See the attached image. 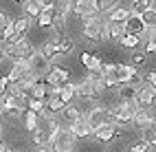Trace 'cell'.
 Listing matches in <instances>:
<instances>
[{
	"label": "cell",
	"mask_w": 156,
	"mask_h": 152,
	"mask_svg": "<svg viewBox=\"0 0 156 152\" xmlns=\"http://www.w3.org/2000/svg\"><path fill=\"white\" fill-rule=\"evenodd\" d=\"M24 110H27L24 101L11 93H7L0 99V115H5V117H20V115H24Z\"/></svg>",
	"instance_id": "obj_5"
},
{
	"label": "cell",
	"mask_w": 156,
	"mask_h": 152,
	"mask_svg": "<svg viewBox=\"0 0 156 152\" xmlns=\"http://www.w3.org/2000/svg\"><path fill=\"white\" fill-rule=\"evenodd\" d=\"M143 79H145V82L150 84V88H152V90H156V71H152V73H147V75H145Z\"/></svg>",
	"instance_id": "obj_43"
},
{
	"label": "cell",
	"mask_w": 156,
	"mask_h": 152,
	"mask_svg": "<svg viewBox=\"0 0 156 152\" xmlns=\"http://www.w3.org/2000/svg\"><path fill=\"white\" fill-rule=\"evenodd\" d=\"M42 5L37 2V0H29V2L24 5V16L29 18V20H37L40 16H42Z\"/></svg>",
	"instance_id": "obj_25"
},
{
	"label": "cell",
	"mask_w": 156,
	"mask_h": 152,
	"mask_svg": "<svg viewBox=\"0 0 156 152\" xmlns=\"http://www.w3.org/2000/svg\"><path fill=\"white\" fill-rule=\"evenodd\" d=\"M5 57V53H2V44H0V60H2Z\"/></svg>",
	"instance_id": "obj_50"
},
{
	"label": "cell",
	"mask_w": 156,
	"mask_h": 152,
	"mask_svg": "<svg viewBox=\"0 0 156 152\" xmlns=\"http://www.w3.org/2000/svg\"><path fill=\"white\" fill-rule=\"evenodd\" d=\"M62 101H64V104L68 106L70 104V101L73 99H75L77 95H75V86H73V84H66V86H62V90H59V95H57Z\"/></svg>",
	"instance_id": "obj_31"
},
{
	"label": "cell",
	"mask_w": 156,
	"mask_h": 152,
	"mask_svg": "<svg viewBox=\"0 0 156 152\" xmlns=\"http://www.w3.org/2000/svg\"><path fill=\"white\" fill-rule=\"evenodd\" d=\"M35 152H51V148H48V146H44V148H37Z\"/></svg>",
	"instance_id": "obj_47"
},
{
	"label": "cell",
	"mask_w": 156,
	"mask_h": 152,
	"mask_svg": "<svg viewBox=\"0 0 156 152\" xmlns=\"http://www.w3.org/2000/svg\"><path fill=\"white\" fill-rule=\"evenodd\" d=\"M75 135L70 132V128H64V126H59L55 132H53V137H51V143H48V148H51V152H73L75 150Z\"/></svg>",
	"instance_id": "obj_2"
},
{
	"label": "cell",
	"mask_w": 156,
	"mask_h": 152,
	"mask_svg": "<svg viewBox=\"0 0 156 152\" xmlns=\"http://www.w3.org/2000/svg\"><path fill=\"white\" fill-rule=\"evenodd\" d=\"M73 13H75L77 18H81L86 22V20H92V18H99L95 13V9H92L90 0H75L73 2Z\"/></svg>",
	"instance_id": "obj_13"
},
{
	"label": "cell",
	"mask_w": 156,
	"mask_h": 152,
	"mask_svg": "<svg viewBox=\"0 0 156 152\" xmlns=\"http://www.w3.org/2000/svg\"><path fill=\"white\" fill-rule=\"evenodd\" d=\"M9 24V18H7V13L5 11H0V35H2V31H5V27Z\"/></svg>",
	"instance_id": "obj_45"
},
{
	"label": "cell",
	"mask_w": 156,
	"mask_h": 152,
	"mask_svg": "<svg viewBox=\"0 0 156 152\" xmlns=\"http://www.w3.org/2000/svg\"><path fill=\"white\" fill-rule=\"evenodd\" d=\"M16 2H18V5H27V2H29V0H16Z\"/></svg>",
	"instance_id": "obj_49"
},
{
	"label": "cell",
	"mask_w": 156,
	"mask_h": 152,
	"mask_svg": "<svg viewBox=\"0 0 156 152\" xmlns=\"http://www.w3.org/2000/svg\"><path fill=\"white\" fill-rule=\"evenodd\" d=\"M24 106H27V110H33V113H37V115H40V113L44 110V106H46V104H42V101H37L35 97H29V99L24 101Z\"/></svg>",
	"instance_id": "obj_35"
},
{
	"label": "cell",
	"mask_w": 156,
	"mask_h": 152,
	"mask_svg": "<svg viewBox=\"0 0 156 152\" xmlns=\"http://www.w3.org/2000/svg\"><path fill=\"white\" fill-rule=\"evenodd\" d=\"M141 18H143V22H145V27H147V29H156V7L150 9L147 13H143Z\"/></svg>",
	"instance_id": "obj_36"
},
{
	"label": "cell",
	"mask_w": 156,
	"mask_h": 152,
	"mask_svg": "<svg viewBox=\"0 0 156 152\" xmlns=\"http://www.w3.org/2000/svg\"><path fill=\"white\" fill-rule=\"evenodd\" d=\"M40 5H42V9H53L55 7V0H37Z\"/></svg>",
	"instance_id": "obj_46"
},
{
	"label": "cell",
	"mask_w": 156,
	"mask_h": 152,
	"mask_svg": "<svg viewBox=\"0 0 156 152\" xmlns=\"http://www.w3.org/2000/svg\"><path fill=\"white\" fill-rule=\"evenodd\" d=\"M152 130H156V117H154V121H152V126H150Z\"/></svg>",
	"instance_id": "obj_48"
},
{
	"label": "cell",
	"mask_w": 156,
	"mask_h": 152,
	"mask_svg": "<svg viewBox=\"0 0 156 152\" xmlns=\"http://www.w3.org/2000/svg\"><path fill=\"white\" fill-rule=\"evenodd\" d=\"M103 22L99 18H92V20H86L84 22V38L88 42H101L103 40Z\"/></svg>",
	"instance_id": "obj_8"
},
{
	"label": "cell",
	"mask_w": 156,
	"mask_h": 152,
	"mask_svg": "<svg viewBox=\"0 0 156 152\" xmlns=\"http://www.w3.org/2000/svg\"><path fill=\"white\" fill-rule=\"evenodd\" d=\"M121 135V128H117L114 124H106V126H101L97 130H92V137H95L99 143H110V141H114Z\"/></svg>",
	"instance_id": "obj_10"
},
{
	"label": "cell",
	"mask_w": 156,
	"mask_h": 152,
	"mask_svg": "<svg viewBox=\"0 0 156 152\" xmlns=\"http://www.w3.org/2000/svg\"><path fill=\"white\" fill-rule=\"evenodd\" d=\"M143 51H145L147 55L156 53V40H145V46H143Z\"/></svg>",
	"instance_id": "obj_42"
},
{
	"label": "cell",
	"mask_w": 156,
	"mask_h": 152,
	"mask_svg": "<svg viewBox=\"0 0 156 152\" xmlns=\"http://www.w3.org/2000/svg\"><path fill=\"white\" fill-rule=\"evenodd\" d=\"M2 53L5 57H9L11 62H20V60H29L31 53H33V46H31V42L24 38V40H18V42H11L2 46Z\"/></svg>",
	"instance_id": "obj_4"
},
{
	"label": "cell",
	"mask_w": 156,
	"mask_h": 152,
	"mask_svg": "<svg viewBox=\"0 0 156 152\" xmlns=\"http://www.w3.org/2000/svg\"><path fill=\"white\" fill-rule=\"evenodd\" d=\"M37 124H40V115L33 113V110H24V128L29 130V132H35Z\"/></svg>",
	"instance_id": "obj_29"
},
{
	"label": "cell",
	"mask_w": 156,
	"mask_h": 152,
	"mask_svg": "<svg viewBox=\"0 0 156 152\" xmlns=\"http://www.w3.org/2000/svg\"><path fill=\"white\" fill-rule=\"evenodd\" d=\"M119 88V82L114 79L112 75H103V84H101V90H114Z\"/></svg>",
	"instance_id": "obj_39"
},
{
	"label": "cell",
	"mask_w": 156,
	"mask_h": 152,
	"mask_svg": "<svg viewBox=\"0 0 156 152\" xmlns=\"http://www.w3.org/2000/svg\"><path fill=\"white\" fill-rule=\"evenodd\" d=\"M57 44H59V55H62V57H66V55L73 53V49H75V40L64 35V38H59V40H57Z\"/></svg>",
	"instance_id": "obj_30"
},
{
	"label": "cell",
	"mask_w": 156,
	"mask_h": 152,
	"mask_svg": "<svg viewBox=\"0 0 156 152\" xmlns=\"http://www.w3.org/2000/svg\"><path fill=\"white\" fill-rule=\"evenodd\" d=\"M46 108H48L51 113L55 115V113H62V110L66 108V104H64V101H62L59 97H51V99L46 101Z\"/></svg>",
	"instance_id": "obj_33"
},
{
	"label": "cell",
	"mask_w": 156,
	"mask_h": 152,
	"mask_svg": "<svg viewBox=\"0 0 156 152\" xmlns=\"http://www.w3.org/2000/svg\"><path fill=\"white\" fill-rule=\"evenodd\" d=\"M68 128H70V132L75 135V139H86V137H90V135H92V128L88 126L86 117H81L79 121H75V124L68 126Z\"/></svg>",
	"instance_id": "obj_18"
},
{
	"label": "cell",
	"mask_w": 156,
	"mask_h": 152,
	"mask_svg": "<svg viewBox=\"0 0 156 152\" xmlns=\"http://www.w3.org/2000/svg\"><path fill=\"white\" fill-rule=\"evenodd\" d=\"M31 97H35L37 101H42V104H46V101L51 99V84L46 82L44 77H40L37 82L33 84V88H31Z\"/></svg>",
	"instance_id": "obj_15"
},
{
	"label": "cell",
	"mask_w": 156,
	"mask_h": 152,
	"mask_svg": "<svg viewBox=\"0 0 156 152\" xmlns=\"http://www.w3.org/2000/svg\"><path fill=\"white\" fill-rule=\"evenodd\" d=\"M101 62H103L101 57L88 53V51L81 53V64H84V68H88V71H101Z\"/></svg>",
	"instance_id": "obj_24"
},
{
	"label": "cell",
	"mask_w": 156,
	"mask_h": 152,
	"mask_svg": "<svg viewBox=\"0 0 156 152\" xmlns=\"http://www.w3.org/2000/svg\"><path fill=\"white\" fill-rule=\"evenodd\" d=\"M13 68H18L20 73H29L31 64H29V60H20V62H13Z\"/></svg>",
	"instance_id": "obj_41"
},
{
	"label": "cell",
	"mask_w": 156,
	"mask_h": 152,
	"mask_svg": "<svg viewBox=\"0 0 156 152\" xmlns=\"http://www.w3.org/2000/svg\"><path fill=\"white\" fill-rule=\"evenodd\" d=\"M143 132V141L147 143L150 148H156V130H152V128H145V130H141Z\"/></svg>",
	"instance_id": "obj_37"
},
{
	"label": "cell",
	"mask_w": 156,
	"mask_h": 152,
	"mask_svg": "<svg viewBox=\"0 0 156 152\" xmlns=\"http://www.w3.org/2000/svg\"><path fill=\"white\" fill-rule=\"evenodd\" d=\"M84 117H86V121H88V126H90L92 130H97V128H101V126L110 124V108L95 106V108H90Z\"/></svg>",
	"instance_id": "obj_6"
},
{
	"label": "cell",
	"mask_w": 156,
	"mask_h": 152,
	"mask_svg": "<svg viewBox=\"0 0 156 152\" xmlns=\"http://www.w3.org/2000/svg\"><path fill=\"white\" fill-rule=\"evenodd\" d=\"M150 150H152V148H150V146H147V143H145V141L141 139V141H136V143H132L128 152H150Z\"/></svg>",
	"instance_id": "obj_40"
},
{
	"label": "cell",
	"mask_w": 156,
	"mask_h": 152,
	"mask_svg": "<svg viewBox=\"0 0 156 152\" xmlns=\"http://www.w3.org/2000/svg\"><path fill=\"white\" fill-rule=\"evenodd\" d=\"M154 99H156V90H152V88L147 86V88H139V93H136V99H134V104H136L139 108L150 110V108H152V104H154Z\"/></svg>",
	"instance_id": "obj_16"
},
{
	"label": "cell",
	"mask_w": 156,
	"mask_h": 152,
	"mask_svg": "<svg viewBox=\"0 0 156 152\" xmlns=\"http://www.w3.org/2000/svg\"><path fill=\"white\" fill-rule=\"evenodd\" d=\"M136 93H139L136 86H130V84H121L119 86V99L121 101H134L136 99Z\"/></svg>",
	"instance_id": "obj_27"
},
{
	"label": "cell",
	"mask_w": 156,
	"mask_h": 152,
	"mask_svg": "<svg viewBox=\"0 0 156 152\" xmlns=\"http://www.w3.org/2000/svg\"><path fill=\"white\" fill-rule=\"evenodd\" d=\"M29 64H31V71H33V73H37V75L48 73V71H51V62H48L42 53H40V51H33V53H31Z\"/></svg>",
	"instance_id": "obj_14"
},
{
	"label": "cell",
	"mask_w": 156,
	"mask_h": 152,
	"mask_svg": "<svg viewBox=\"0 0 156 152\" xmlns=\"http://www.w3.org/2000/svg\"><path fill=\"white\" fill-rule=\"evenodd\" d=\"M90 5H92V9H95V13L99 16V13H110L112 9H117L119 7V0H90Z\"/></svg>",
	"instance_id": "obj_20"
},
{
	"label": "cell",
	"mask_w": 156,
	"mask_h": 152,
	"mask_svg": "<svg viewBox=\"0 0 156 152\" xmlns=\"http://www.w3.org/2000/svg\"><path fill=\"white\" fill-rule=\"evenodd\" d=\"M136 110H139V106L134 104V101H121V104H117L114 108H110V124H114L117 128H123V126L132 124Z\"/></svg>",
	"instance_id": "obj_1"
},
{
	"label": "cell",
	"mask_w": 156,
	"mask_h": 152,
	"mask_svg": "<svg viewBox=\"0 0 156 152\" xmlns=\"http://www.w3.org/2000/svg\"><path fill=\"white\" fill-rule=\"evenodd\" d=\"M130 16H132L130 9H126V7H117V9H112V11L108 13L106 20H110V22H119V24H126V20H128Z\"/></svg>",
	"instance_id": "obj_22"
},
{
	"label": "cell",
	"mask_w": 156,
	"mask_h": 152,
	"mask_svg": "<svg viewBox=\"0 0 156 152\" xmlns=\"http://www.w3.org/2000/svg\"><path fill=\"white\" fill-rule=\"evenodd\" d=\"M150 9H154V0H132L130 11L136 13V16H143V13H147Z\"/></svg>",
	"instance_id": "obj_26"
},
{
	"label": "cell",
	"mask_w": 156,
	"mask_h": 152,
	"mask_svg": "<svg viewBox=\"0 0 156 152\" xmlns=\"http://www.w3.org/2000/svg\"><path fill=\"white\" fill-rule=\"evenodd\" d=\"M130 60H132V66H143L147 62V53H145V51H134Z\"/></svg>",
	"instance_id": "obj_38"
},
{
	"label": "cell",
	"mask_w": 156,
	"mask_h": 152,
	"mask_svg": "<svg viewBox=\"0 0 156 152\" xmlns=\"http://www.w3.org/2000/svg\"><path fill=\"white\" fill-rule=\"evenodd\" d=\"M46 82L51 84V86H66V84H70V71L68 68H64V66H51V71L46 73Z\"/></svg>",
	"instance_id": "obj_7"
},
{
	"label": "cell",
	"mask_w": 156,
	"mask_h": 152,
	"mask_svg": "<svg viewBox=\"0 0 156 152\" xmlns=\"http://www.w3.org/2000/svg\"><path fill=\"white\" fill-rule=\"evenodd\" d=\"M101 31H103V40H108V42H119V40L123 38V33H126V29H123V24H119V22L106 20Z\"/></svg>",
	"instance_id": "obj_12"
},
{
	"label": "cell",
	"mask_w": 156,
	"mask_h": 152,
	"mask_svg": "<svg viewBox=\"0 0 156 152\" xmlns=\"http://www.w3.org/2000/svg\"><path fill=\"white\" fill-rule=\"evenodd\" d=\"M121 46H126V49H136L141 44V38L139 35H132V33H123V38L119 40Z\"/></svg>",
	"instance_id": "obj_32"
},
{
	"label": "cell",
	"mask_w": 156,
	"mask_h": 152,
	"mask_svg": "<svg viewBox=\"0 0 156 152\" xmlns=\"http://www.w3.org/2000/svg\"><path fill=\"white\" fill-rule=\"evenodd\" d=\"M29 27H31V20H29L27 16L13 20V33H16V40H24V35H27V31H29Z\"/></svg>",
	"instance_id": "obj_21"
},
{
	"label": "cell",
	"mask_w": 156,
	"mask_h": 152,
	"mask_svg": "<svg viewBox=\"0 0 156 152\" xmlns=\"http://www.w3.org/2000/svg\"><path fill=\"white\" fill-rule=\"evenodd\" d=\"M152 121H154V115L150 113V110H145V108H139L136 113H134V119H132V124L136 126L139 130H145V128H150V126H152Z\"/></svg>",
	"instance_id": "obj_17"
},
{
	"label": "cell",
	"mask_w": 156,
	"mask_h": 152,
	"mask_svg": "<svg viewBox=\"0 0 156 152\" xmlns=\"http://www.w3.org/2000/svg\"><path fill=\"white\" fill-rule=\"evenodd\" d=\"M37 51H40V53H42V55L48 60V62H53V60L62 57V55H59V44H57V40H48V42H46V44H42Z\"/></svg>",
	"instance_id": "obj_19"
},
{
	"label": "cell",
	"mask_w": 156,
	"mask_h": 152,
	"mask_svg": "<svg viewBox=\"0 0 156 152\" xmlns=\"http://www.w3.org/2000/svg\"><path fill=\"white\" fill-rule=\"evenodd\" d=\"M55 16H57V9H55V7H53V9H44L42 16L37 18V27H40V29H51V27H53V22H55Z\"/></svg>",
	"instance_id": "obj_23"
},
{
	"label": "cell",
	"mask_w": 156,
	"mask_h": 152,
	"mask_svg": "<svg viewBox=\"0 0 156 152\" xmlns=\"http://www.w3.org/2000/svg\"><path fill=\"white\" fill-rule=\"evenodd\" d=\"M75 95L79 99H90V101H99L101 99V90L95 86V84H90L88 79H81V82L75 86Z\"/></svg>",
	"instance_id": "obj_9"
},
{
	"label": "cell",
	"mask_w": 156,
	"mask_h": 152,
	"mask_svg": "<svg viewBox=\"0 0 156 152\" xmlns=\"http://www.w3.org/2000/svg\"><path fill=\"white\" fill-rule=\"evenodd\" d=\"M62 117H64V121H68V126H73L75 121H79L84 115H81L79 108H75V106H66L64 110H62Z\"/></svg>",
	"instance_id": "obj_28"
},
{
	"label": "cell",
	"mask_w": 156,
	"mask_h": 152,
	"mask_svg": "<svg viewBox=\"0 0 156 152\" xmlns=\"http://www.w3.org/2000/svg\"><path fill=\"white\" fill-rule=\"evenodd\" d=\"M123 29H126V33H132V35H139L141 40H145V33H147V27H145L143 22V18L136 16V13H132L128 20H126V24H123Z\"/></svg>",
	"instance_id": "obj_11"
},
{
	"label": "cell",
	"mask_w": 156,
	"mask_h": 152,
	"mask_svg": "<svg viewBox=\"0 0 156 152\" xmlns=\"http://www.w3.org/2000/svg\"><path fill=\"white\" fill-rule=\"evenodd\" d=\"M112 77L121 84H130V86H136L143 82V75L139 73V68L136 66H132V64H114V71H112Z\"/></svg>",
	"instance_id": "obj_3"
},
{
	"label": "cell",
	"mask_w": 156,
	"mask_h": 152,
	"mask_svg": "<svg viewBox=\"0 0 156 152\" xmlns=\"http://www.w3.org/2000/svg\"><path fill=\"white\" fill-rule=\"evenodd\" d=\"M86 79H88L90 84H95V86L101 90V84H103V73H101V71H88Z\"/></svg>",
	"instance_id": "obj_34"
},
{
	"label": "cell",
	"mask_w": 156,
	"mask_h": 152,
	"mask_svg": "<svg viewBox=\"0 0 156 152\" xmlns=\"http://www.w3.org/2000/svg\"><path fill=\"white\" fill-rule=\"evenodd\" d=\"M7 90H9V79L7 77H0V99L7 95Z\"/></svg>",
	"instance_id": "obj_44"
}]
</instances>
